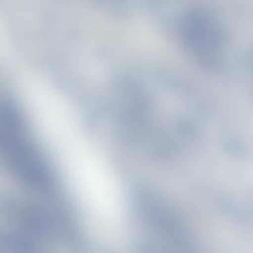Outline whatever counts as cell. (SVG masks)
<instances>
[{
    "label": "cell",
    "instance_id": "6da1fadb",
    "mask_svg": "<svg viewBox=\"0 0 253 253\" xmlns=\"http://www.w3.org/2000/svg\"><path fill=\"white\" fill-rule=\"evenodd\" d=\"M181 38L189 50L206 61H213L223 45V32L210 15L191 11L180 24Z\"/></svg>",
    "mask_w": 253,
    "mask_h": 253
}]
</instances>
